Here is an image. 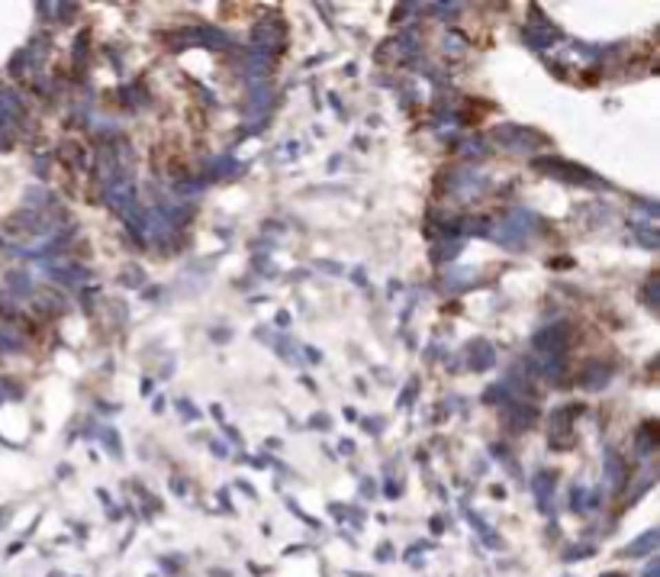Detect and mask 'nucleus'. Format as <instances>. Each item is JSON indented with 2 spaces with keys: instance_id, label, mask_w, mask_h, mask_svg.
Returning a JSON list of instances; mask_svg holds the SVG:
<instances>
[{
  "instance_id": "obj_1",
  "label": "nucleus",
  "mask_w": 660,
  "mask_h": 577,
  "mask_svg": "<svg viewBox=\"0 0 660 577\" xmlns=\"http://www.w3.org/2000/svg\"><path fill=\"white\" fill-rule=\"evenodd\" d=\"M532 229H535V216H532V213H528V210H513L503 223L490 226V236L496 242H503V245H522L525 236H528Z\"/></svg>"
},
{
  "instance_id": "obj_2",
  "label": "nucleus",
  "mask_w": 660,
  "mask_h": 577,
  "mask_svg": "<svg viewBox=\"0 0 660 577\" xmlns=\"http://www.w3.org/2000/svg\"><path fill=\"white\" fill-rule=\"evenodd\" d=\"M490 136L499 142L503 149H509V152H532V149H538V145H544V142H548L542 132L525 130V126H513V123H506V126H496Z\"/></svg>"
},
{
  "instance_id": "obj_3",
  "label": "nucleus",
  "mask_w": 660,
  "mask_h": 577,
  "mask_svg": "<svg viewBox=\"0 0 660 577\" xmlns=\"http://www.w3.org/2000/svg\"><path fill=\"white\" fill-rule=\"evenodd\" d=\"M538 171H544V174H554V178L561 181H570V184H599V178H592L586 168H580V165H573V161H564V159H551V155H544V159H535L532 161Z\"/></svg>"
},
{
  "instance_id": "obj_4",
  "label": "nucleus",
  "mask_w": 660,
  "mask_h": 577,
  "mask_svg": "<svg viewBox=\"0 0 660 577\" xmlns=\"http://www.w3.org/2000/svg\"><path fill=\"white\" fill-rule=\"evenodd\" d=\"M522 39L532 45V49H548V45H554L557 42V32L548 26V23L542 20V10L535 7V26H528V30L522 32Z\"/></svg>"
},
{
  "instance_id": "obj_5",
  "label": "nucleus",
  "mask_w": 660,
  "mask_h": 577,
  "mask_svg": "<svg viewBox=\"0 0 660 577\" xmlns=\"http://www.w3.org/2000/svg\"><path fill=\"white\" fill-rule=\"evenodd\" d=\"M612 381V368L602 365V361H590L586 368L580 371V387L583 390H602Z\"/></svg>"
},
{
  "instance_id": "obj_6",
  "label": "nucleus",
  "mask_w": 660,
  "mask_h": 577,
  "mask_svg": "<svg viewBox=\"0 0 660 577\" xmlns=\"http://www.w3.org/2000/svg\"><path fill=\"white\" fill-rule=\"evenodd\" d=\"M271 61H274L271 52L251 49V55H248V81H251V84H261V81L267 78V71H271Z\"/></svg>"
},
{
  "instance_id": "obj_7",
  "label": "nucleus",
  "mask_w": 660,
  "mask_h": 577,
  "mask_svg": "<svg viewBox=\"0 0 660 577\" xmlns=\"http://www.w3.org/2000/svg\"><path fill=\"white\" fill-rule=\"evenodd\" d=\"M251 39H255V45H251V49L271 52V49H274V42L280 39V26H274V20L258 23V26H255V32H251Z\"/></svg>"
},
{
  "instance_id": "obj_8",
  "label": "nucleus",
  "mask_w": 660,
  "mask_h": 577,
  "mask_svg": "<svg viewBox=\"0 0 660 577\" xmlns=\"http://www.w3.org/2000/svg\"><path fill=\"white\" fill-rule=\"evenodd\" d=\"M506 419H509V426H513L515 432H525V429L535 423V407L532 403H513L509 413H506Z\"/></svg>"
},
{
  "instance_id": "obj_9",
  "label": "nucleus",
  "mask_w": 660,
  "mask_h": 577,
  "mask_svg": "<svg viewBox=\"0 0 660 577\" xmlns=\"http://www.w3.org/2000/svg\"><path fill=\"white\" fill-rule=\"evenodd\" d=\"M493 361H496V355H493L490 342H473V345H471V368L473 371H486Z\"/></svg>"
},
{
  "instance_id": "obj_10",
  "label": "nucleus",
  "mask_w": 660,
  "mask_h": 577,
  "mask_svg": "<svg viewBox=\"0 0 660 577\" xmlns=\"http://www.w3.org/2000/svg\"><path fill=\"white\" fill-rule=\"evenodd\" d=\"M532 487H535V494H538V500H542V509H551V487H554L551 471H542V474L532 480Z\"/></svg>"
},
{
  "instance_id": "obj_11",
  "label": "nucleus",
  "mask_w": 660,
  "mask_h": 577,
  "mask_svg": "<svg viewBox=\"0 0 660 577\" xmlns=\"http://www.w3.org/2000/svg\"><path fill=\"white\" fill-rule=\"evenodd\" d=\"M17 113H20V97L10 94V90H3V94H0V126H7L10 120H17Z\"/></svg>"
},
{
  "instance_id": "obj_12",
  "label": "nucleus",
  "mask_w": 660,
  "mask_h": 577,
  "mask_svg": "<svg viewBox=\"0 0 660 577\" xmlns=\"http://www.w3.org/2000/svg\"><path fill=\"white\" fill-rule=\"evenodd\" d=\"M606 474H609L612 487H621V484H625V465H621V458L615 455V452L606 455Z\"/></svg>"
},
{
  "instance_id": "obj_13",
  "label": "nucleus",
  "mask_w": 660,
  "mask_h": 577,
  "mask_svg": "<svg viewBox=\"0 0 660 577\" xmlns=\"http://www.w3.org/2000/svg\"><path fill=\"white\" fill-rule=\"evenodd\" d=\"M654 423H648V426L638 432V455H650L654 448H657V432H654Z\"/></svg>"
},
{
  "instance_id": "obj_14",
  "label": "nucleus",
  "mask_w": 660,
  "mask_h": 577,
  "mask_svg": "<svg viewBox=\"0 0 660 577\" xmlns=\"http://www.w3.org/2000/svg\"><path fill=\"white\" fill-rule=\"evenodd\" d=\"M52 278L65 281V284H84V281H87V271L84 268H52Z\"/></svg>"
},
{
  "instance_id": "obj_15",
  "label": "nucleus",
  "mask_w": 660,
  "mask_h": 577,
  "mask_svg": "<svg viewBox=\"0 0 660 577\" xmlns=\"http://www.w3.org/2000/svg\"><path fill=\"white\" fill-rule=\"evenodd\" d=\"M444 281H448V287L464 290V287H473V284H477V274H473V271H451Z\"/></svg>"
},
{
  "instance_id": "obj_16",
  "label": "nucleus",
  "mask_w": 660,
  "mask_h": 577,
  "mask_svg": "<svg viewBox=\"0 0 660 577\" xmlns=\"http://www.w3.org/2000/svg\"><path fill=\"white\" fill-rule=\"evenodd\" d=\"M238 171H242V165H238L236 159H219V161H213V174H216V178H236Z\"/></svg>"
},
{
  "instance_id": "obj_17",
  "label": "nucleus",
  "mask_w": 660,
  "mask_h": 577,
  "mask_svg": "<svg viewBox=\"0 0 660 577\" xmlns=\"http://www.w3.org/2000/svg\"><path fill=\"white\" fill-rule=\"evenodd\" d=\"M23 342L17 332H10V329H0V352H7V355H13V352H20Z\"/></svg>"
},
{
  "instance_id": "obj_18",
  "label": "nucleus",
  "mask_w": 660,
  "mask_h": 577,
  "mask_svg": "<svg viewBox=\"0 0 660 577\" xmlns=\"http://www.w3.org/2000/svg\"><path fill=\"white\" fill-rule=\"evenodd\" d=\"M657 545V532H648L644 538H638L635 545H628L625 548V555H641V551H650V548Z\"/></svg>"
},
{
  "instance_id": "obj_19",
  "label": "nucleus",
  "mask_w": 660,
  "mask_h": 577,
  "mask_svg": "<svg viewBox=\"0 0 660 577\" xmlns=\"http://www.w3.org/2000/svg\"><path fill=\"white\" fill-rule=\"evenodd\" d=\"M251 110H265L267 103H271V90L265 88V84H255V90H251Z\"/></svg>"
},
{
  "instance_id": "obj_20",
  "label": "nucleus",
  "mask_w": 660,
  "mask_h": 577,
  "mask_svg": "<svg viewBox=\"0 0 660 577\" xmlns=\"http://www.w3.org/2000/svg\"><path fill=\"white\" fill-rule=\"evenodd\" d=\"M461 255V242H444L438 252H432L435 261H448V259H457Z\"/></svg>"
},
{
  "instance_id": "obj_21",
  "label": "nucleus",
  "mask_w": 660,
  "mask_h": 577,
  "mask_svg": "<svg viewBox=\"0 0 660 577\" xmlns=\"http://www.w3.org/2000/svg\"><path fill=\"white\" fill-rule=\"evenodd\" d=\"M142 281H145V278H142V271H138L136 265H126V271H123V284H129V287H138Z\"/></svg>"
},
{
  "instance_id": "obj_22",
  "label": "nucleus",
  "mask_w": 660,
  "mask_h": 577,
  "mask_svg": "<svg viewBox=\"0 0 660 577\" xmlns=\"http://www.w3.org/2000/svg\"><path fill=\"white\" fill-rule=\"evenodd\" d=\"M7 284H10L13 290H20V294H26V290H30V278H26L23 271H13L10 278H7Z\"/></svg>"
},
{
  "instance_id": "obj_23",
  "label": "nucleus",
  "mask_w": 660,
  "mask_h": 577,
  "mask_svg": "<svg viewBox=\"0 0 660 577\" xmlns=\"http://www.w3.org/2000/svg\"><path fill=\"white\" fill-rule=\"evenodd\" d=\"M444 49L461 52V49H464V36H457V32H448V36H444Z\"/></svg>"
},
{
  "instance_id": "obj_24",
  "label": "nucleus",
  "mask_w": 660,
  "mask_h": 577,
  "mask_svg": "<svg viewBox=\"0 0 660 577\" xmlns=\"http://www.w3.org/2000/svg\"><path fill=\"white\" fill-rule=\"evenodd\" d=\"M644 297H648V303H650V307L657 303V274H654V278L648 281V287H644Z\"/></svg>"
},
{
  "instance_id": "obj_25",
  "label": "nucleus",
  "mask_w": 660,
  "mask_h": 577,
  "mask_svg": "<svg viewBox=\"0 0 660 577\" xmlns=\"http://www.w3.org/2000/svg\"><path fill=\"white\" fill-rule=\"evenodd\" d=\"M635 232H638V239L644 242L648 249H654V245H657V236H654V232H648V229H638V226H635Z\"/></svg>"
}]
</instances>
